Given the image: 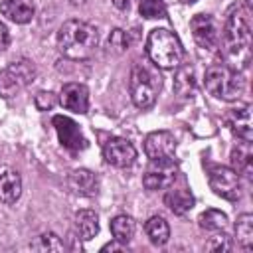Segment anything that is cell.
I'll list each match as a JSON object with an SVG mask.
<instances>
[{
  "mask_svg": "<svg viewBox=\"0 0 253 253\" xmlns=\"http://www.w3.org/2000/svg\"><path fill=\"white\" fill-rule=\"evenodd\" d=\"M221 45L225 55V65L235 71H243L251 61V28L245 14L237 8L233 10L223 26Z\"/></svg>",
  "mask_w": 253,
  "mask_h": 253,
  "instance_id": "6da1fadb",
  "label": "cell"
},
{
  "mask_svg": "<svg viewBox=\"0 0 253 253\" xmlns=\"http://www.w3.org/2000/svg\"><path fill=\"white\" fill-rule=\"evenodd\" d=\"M99 45V32L95 26L83 20H67L57 30L59 51L75 61L89 59Z\"/></svg>",
  "mask_w": 253,
  "mask_h": 253,
  "instance_id": "7a4b0ae2",
  "label": "cell"
},
{
  "mask_svg": "<svg viewBox=\"0 0 253 253\" xmlns=\"http://www.w3.org/2000/svg\"><path fill=\"white\" fill-rule=\"evenodd\" d=\"M146 53L160 69H176L184 59L180 38L168 28H154L146 38Z\"/></svg>",
  "mask_w": 253,
  "mask_h": 253,
  "instance_id": "3957f363",
  "label": "cell"
},
{
  "mask_svg": "<svg viewBox=\"0 0 253 253\" xmlns=\"http://www.w3.org/2000/svg\"><path fill=\"white\" fill-rule=\"evenodd\" d=\"M204 87L215 99L237 101L245 91V79L241 71H235L225 63H213L204 73Z\"/></svg>",
  "mask_w": 253,
  "mask_h": 253,
  "instance_id": "277c9868",
  "label": "cell"
},
{
  "mask_svg": "<svg viewBox=\"0 0 253 253\" xmlns=\"http://www.w3.org/2000/svg\"><path fill=\"white\" fill-rule=\"evenodd\" d=\"M162 87L160 77L144 63H134L130 69L128 89L130 99L138 109H150L158 97V91Z\"/></svg>",
  "mask_w": 253,
  "mask_h": 253,
  "instance_id": "5b68a950",
  "label": "cell"
},
{
  "mask_svg": "<svg viewBox=\"0 0 253 253\" xmlns=\"http://www.w3.org/2000/svg\"><path fill=\"white\" fill-rule=\"evenodd\" d=\"M36 77V65L34 61L22 57L12 63H8L0 71V97L12 99L18 93H22Z\"/></svg>",
  "mask_w": 253,
  "mask_h": 253,
  "instance_id": "8992f818",
  "label": "cell"
},
{
  "mask_svg": "<svg viewBox=\"0 0 253 253\" xmlns=\"http://www.w3.org/2000/svg\"><path fill=\"white\" fill-rule=\"evenodd\" d=\"M208 182L213 194H217L223 200L235 202L241 198V178L233 168L221 164L208 166Z\"/></svg>",
  "mask_w": 253,
  "mask_h": 253,
  "instance_id": "52a82bcc",
  "label": "cell"
},
{
  "mask_svg": "<svg viewBox=\"0 0 253 253\" xmlns=\"http://www.w3.org/2000/svg\"><path fill=\"white\" fill-rule=\"evenodd\" d=\"M144 152L150 162H174L176 138L168 130H154L144 138Z\"/></svg>",
  "mask_w": 253,
  "mask_h": 253,
  "instance_id": "ba28073f",
  "label": "cell"
},
{
  "mask_svg": "<svg viewBox=\"0 0 253 253\" xmlns=\"http://www.w3.org/2000/svg\"><path fill=\"white\" fill-rule=\"evenodd\" d=\"M190 30H192V38L198 43V47L202 49H215L217 42H219V30L215 20L210 14H196L190 20Z\"/></svg>",
  "mask_w": 253,
  "mask_h": 253,
  "instance_id": "9c48e42d",
  "label": "cell"
},
{
  "mask_svg": "<svg viewBox=\"0 0 253 253\" xmlns=\"http://www.w3.org/2000/svg\"><path fill=\"white\" fill-rule=\"evenodd\" d=\"M51 123H53V128H55L57 138L63 148H67L69 152H79L87 146V140L75 121H71L69 117H63V115H55L51 119Z\"/></svg>",
  "mask_w": 253,
  "mask_h": 253,
  "instance_id": "30bf717a",
  "label": "cell"
},
{
  "mask_svg": "<svg viewBox=\"0 0 253 253\" xmlns=\"http://www.w3.org/2000/svg\"><path fill=\"white\" fill-rule=\"evenodd\" d=\"M103 156L111 166L117 168H128L134 164L136 160V148L132 146V142H128L126 138L115 136L109 138L103 146Z\"/></svg>",
  "mask_w": 253,
  "mask_h": 253,
  "instance_id": "8fae6325",
  "label": "cell"
},
{
  "mask_svg": "<svg viewBox=\"0 0 253 253\" xmlns=\"http://www.w3.org/2000/svg\"><path fill=\"white\" fill-rule=\"evenodd\" d=\"M227 128L241 140L253 138V121H251V105H237L225 113Z\"/></svg>",
  "mask_w": 253,
  "mask_h": 253,
  "instance_id": "7c38bea8",
  "label": "cell"
},
{
  "mask_svg": "<svg viewBox=\"0 0 253 253\" xmlns=\"http://www.w3.org/2000/svg\"><path fill=\"white\" fill-rule=\"evenodd\" d=\"M59 103L71 113L85 115L89 111V89L83 83H65L59 91Z\"/></svg>",
  "mask_w": 253,
  "mask_h": 253,
  "instance_id": "4fadbf2b",
  "label": "cell"
},
{
  "mask_svg": "<svg viewBox=\"0 0 253 253\" xmlns=\"http://www.w3.org/2000/svg\"><path fill=\"white\" fill-rule=\"evenodd\" d=\"M176 180V162H152V168L142 176V184L146 190H162L168 188Z\"/></svg>",
  "mask_w": 253,
  "mask_h": 253,
  "instance_id": "5bb4252c",
  "label": "cell"
},
{
  "mask_svg": "<svg viewBox=\"0 0 253 253\" xmlns=\"http://www.w3.org/2000/svg\"><path fill=\"white\" fill-rule=\"evenodd\" d=\"M164 204L170 208V211H174L176 215H184L186 211H190L194 208V196L190 192L188 186H176V182H172L164 194Z\"/></svg>",
  "mask_w": 253,
  "mask_h": 253,
  "instance_id": "9a60e30c",
  "label": "cell"
},
{
  "mask_svg": "<svg viewBox=\"0 0 253 253\" xmlns=\"http://www.w3.org/2000/svg\"><path fill=\"white\" fill-rule=\"evenodd\" d=\"M20 196H22L20 174L10 166H2L0 168V202L10 206V204H16Z\"/></svg>",
  "mask_w": 253,
  "mask_h": 253,
  "instance_id": "2e32d148",
  "label": "cell"
},
{
  "mask_svg": "<svg viewBox=\"0 0 253 253\" xmlns=\"http://www.w3.org/2000/svg\"><path fill=\"white\" fill-rule=\"evenodd\" d=\"M0 14L14 24H28L34 20L36 8L32 0H2Z\"/></svg>",
  "mask_w": 253,
  "mask_h": 253,
  "instance_id": "e0dca14e",
  "label": "cell"
},
{
  "mask_svg": "<svg viewBox=\"0 0 253 253\" xmlns=\"http://www.w3.org/2000/svg\"><path fill=\"white\" fill-rule=\"evenodd\" d=\"M67 184L79 196H89L91 198V196H95L99 192V178L91 170H87V168L73 170L69 174V178H67Z\"/></svg>",
  "mask_w": 253,
  "mask_h": 253,
  "instance_id": "ac0fdd59",
  "label": "cell"
},
{
  "mask_svg": "<svg viewBox=\"0 0 253 253\" xmlns=\"http://www.w3.org/2000/svg\"><path fill=\"white\" fill-rule=\"evenodd\" d=\"M231 166L237 174H243L251 178L253 172V150H251V140H241L237 146L231 150Z\"/></svg>",
  "mask_w": 253,
  "mask_h": 253,
  "instance_id": "d6986e66",
  "label": "cell"
},
{
  "mask_svg": "<svg viewBox=\"0 0 253 253\" xmlns=\"http://www.w3.org/2000/svg\"><path fill=\"white\" fill-rule=\"evenodd\" d=\"M174 91L178 97L188 99L194 97L196 93V79H194V69L190 65H178L176 75H174Z\"/></svg>",
  "mask_w": 253,
  "mask_h": 253,
  "instance_id": "ffe728a7",
  "label": "cell"
},
{
  "mask_svg": "<svg viewBox=\"0 0 253 253\" xmlns=\"http://www.w3.org/2000/svg\"><path fill=\"white\" fill-rule=\"evenodd\" d=\"M75 229L81 239L89 241L99 233V217L93 210H79L75 213Z\"/></svg>",
  "mask_w": 253,
  "mask_h": 253,
  "instance_id": "44dd1931",
  "label": "cell"
},
{
  "mask_svg": "<svg viewBox=\"0 0 253 253\" xmlns=\"http://www.w3.org/2000/svg\"><path fill=\"white\" fill-rule=\"evenodd\" d=\"M144 231H146L150 243H154V245H164L170 239V225L162 215L148 217V221L144 223Z\"/></svg>",
  "mask_w": 253,
  "mask_h": 253,
  "instance_id": "7402d4cb",
  "label": "cell"
},
{
  "mask_svg": "<svg viewBox=\"0 0 253 253\" xmlns=\"http://www.w3.org/2000/svg\"><path fill=\"white\" fill-rule=\"evenodd\" d=\"M109 225H111V233H113V237H115L117 241L125 243V245L132 239V235H134V231H136V223H134V219H132L130 215H125V213L115 215V217L111 219Z\"/></svg>",
  "mask_w": 253,
  "mask_h": 253,
  "instance_id": "603a6c76",
  "label": "cell"
},
{
  "mask_svg": "<svg viewBox=\"0 0 253 253\" xmlns=\"http://www.w3.org/2000/svg\"><path fill=\"white\" fill-rule=\"evenodd\" d=\"M198 223L206 231H223L225 225H227V215L223 211H219V210L210 208V210H206V211L200 213Z\"/></svg>",
  "mask_w": 253,
  "mask_h": 253,
  "instance_id": "cb8c5ba5",
  "label": "cell"
},
{
  "mask_svg": "<svg viewBox=\"0 0 253 253\" xmlns=\"http://www.w3.org/2000/svg\"><path fill=\"white\" fill-rule=\"evenodd\" d=\"M235 235L237 241L243 249H251L253 247V215L251 213H241L235 221Z\"/></svg>",
  "mask_w": 253,
  "mask_h": 253,
  "instance_id": "d4e9b609",
  "label": "cell"
},
{
  "mask_svg": "<svg viewBox=\"0 0 253 253\" xmlns=\"http://www.w3.org/2000/svg\"><path fill=\"white\" fill-rule=\"evenodd\" d=\"M32 251H40V253H47V251H63V241L53 233V231H45L42 235H38L32 243H30Z\"/></svg>",
  "mask_w": 253,
  "mask_h": 253,
  "instance_id": "484cf974",
  "label": "cell"
},
{
  "mask_svg": "<svg viewBox=\"0 0 253 253\" xmlns=\"http://www.w3.org/2000/svg\"><path fill=\"white\" fill-rule=\"evenodd\" d=\"M107 47H109V51H113V53H117V55L125 53V51L130 47V38H128V34H126L125 30H121V28H115V30L109 34V38H107Z\"/></svg>",
  "mask_w": 253,
  "mask_h": 253,
  "instance_id": "4316f807",
  "label": "cell"
},
{
  "mask_svg": "<svg viewBox=\"0 0 253 253\" xmlns=\"http://www.w3.org/2000/svg\"><path fill=\"white\" fill-rule=\"evenodd\" d=\"M138 12H140V16H144L148 20L166 18V2L164 0H140Z\"/></svg>",
  "mask_w": 253,
  "mask_h": 253,
  "instance_id": "83f0119b",
  "label": "cell"
},
{
  "mask_svg": "<svg viewBox=\"0 0 253 253\" xmlns=\"http://www.w3.org/2000/svg\"><path fill=\"white\" fill-rule=\"evenodd\" d=\"M34 103H36V107H38L40 111H51V109L59 103V97H57L55 93H51V91H40V93L36 95Z\"/></svg>",
  "mask_w": 253,
  "mask_h": 253,
  "instance_id": "f1b7e54d",
  "label": "cell"
},
{
  "mask_svg": "<svg viewBox=\"0 0 253 253\" xmlns=\"http://www.w3.org/2000/svg\"><path fill=\"white\" fill-rule=\"evenodd\" d=\"M231 247H233L231 245V239L225 233H219V231H215V235L210 237L208 243H206V249L208 251H229Z\"/></svg>",
  "mask_w": 253,
  "mask_h": 253,
  "instance_id": "f546056e",
  "label": "cell"
},
{
  "mask_svg": "<svg viewBox=\"0 0 253 253\" xmlns=\"http://www.w3.org/2000/svg\"><path fill=\"white\" fill-rule=\"evenodd\" d=\"M8 43H10V34H8V28L0 22V51L2 49H6L8 47Z\"/></svg>",
  "mask_w": 253,
  "mask_h": 253,
  "instance_id": "4dcf8cb0",
  "label": "cell"
},
{
  "mask_svg": "<svg viewBox=\"0 0 253 253\" xmlns=\"http://www.w3.org/2000/svg\"><path fill=\"white\" fill-rule=\"evenodd\" d=\"M125 249H126V245H125V243H121V241H117V239L101 247V251H103V253H105V251H125Z\"/></svg>",
  "mask_w": 253,
  "mask_h": 253,
  "instance_id": "1f68e13d",
  "label": "cell"
},
{
  "mask_svg": "<svg viewBox=\"0 0 253 253\" xmlns=\"http://www.w3.org/2000/svg\"><path fill=\"white\" fill-rule=\"evenodd\" d=\"M113 4H115V8H119V10H128V0H113Z\"/></svg>",
  "mask_w": 253,
  "mask_h": 253,
  "instance_id": "d6a6232c",
  "label": "cell"
},
{
  "mask_svg": "<svg viewBox=\"0 0 253 253\" xmlns=\"http://www.w3.org/2000/svg\"><path fill=\"white\" fill-rule=\"evenodd\" d=\"M69 4H73V6H79V4H85V0H67Z\"/></svg>",
  "mask_w": 253,
  "mask_h": 253,
  "instance_id": "836d02e7",
  "label": "cell"
},
{
  "mask_svg": "<svg viewBox=\"0 0 253 253\" xmlns=\"http://www.w3.org/2000/svg\"><path fill=\"white\" fill-rule=\"evenodd\" d=\"M182 2H184V4H194L196 0H182Z\"/></svg>",
  "mask_w": 253,
  "mask_h": 253,
  "instance_id": "e575fe53",
  "label": "cell"
}]
</instances>
